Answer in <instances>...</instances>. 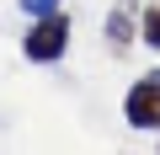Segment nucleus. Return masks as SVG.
Here are the masks:
<instances>
[{"label":"nucleus","mask_w":160,"mask_h":155,"mask_svg":"<svg viewBox=\"0 0 160 155\" xmlns=\"http://www.w3.org/2000/svg\"><path fill=\"white\" fill-rule=\"evenodd\" d=\"M133 38H139V11H133V0H118L107 11V43H112V54H123Z\"/></svg>","instance_id":"obj_3"},{"label":"nucleus","mask_w":160,"mask_h":155,"mask_svg":"<svg viewBox=\"0 0 160 155\" xmlns=\"http://www.w3.org/2000/svg\"><path fill=\"white\" fill-rule=\"evenodd\" d=\"M22 11L27 16H48V11H59V0H22Z\"/></svg>","instance_id":"obj_5"},{"label":"nucleus","mask_w":160,"mask_h":155,"mask_svg":"<svg viewBox=\"0 0 160 155\" xmlns=\"http://www.w3.org/2000/svg\"><path fill=\"white\" fill-rule=\"evenodd\" d=\"M123 118H128V128H160V70H149V75H139V80L128 86V96H123Z\"/></svg>","instance_id":"obj_2"},{"label":"nucleus","mask_w":160,"mask_h":155,"mask_svg":"<svg viewBox=\"0 0 160 155\" xmlns=\"http://www.w3.org/2000/svg\"><path fill=\"white\" fill-rule=\"evenodd\" d=\"M22 54L32 64H59L69 54V16L64 11H48V16H32V27L22 32Z\"/></svg>","instance_id":"obj_1"},{"label":"nucleus","mask_w":160,"mask_h":155,"mask_svg":"<svg viewBox=\"0 0 160 155\" xmlns=\"http://www.w3.org/2000/svg\"><path fill=\"white\" fill-rule=\"evenodd\" d=\"M139 38H144L149 48H160V6H144V11H139Z\"/></svg>","instance_id":"obj_4"}]
</instances>
